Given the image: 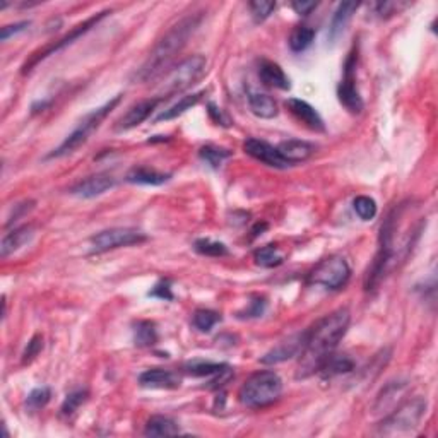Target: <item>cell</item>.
Wrapping results in <instances>:
<instances>
[{
    "mask_svg": "<svg viewBox=\"0 0 438 438\" xmlns=\"http://www.w3.org/2000/svg\"><path fill=\"white\" fill-rule=\"evenodd\" d=\"M409 4H402V2H377L373 4V9H375V14L378 18H389V15L399 14L401 9H406Z\"/></svg>",
    "mask_w": 438,
    "mask_h": 438,
    "instance_id": "39",
    "label": "cell"
},
{
    "mask_svg": "<svg viewBox=\"0 0 438 438\" xmlns=\"http://www.w3.org/2000/svg\"><path fill=\"white\" fill-rule=\"evenodd\" d=\"M254 261H256L257 265L265 269H273L281 265L284 262V256L281 254V250L274 245H265L257 249L254 252Z\"/></svg>",
    "mask_w": 438,
    "mask_h": 438,
    "instance_id": "29",
    "label": "cell"
},
{
    "mask_svg": "<svg viewBox=\"0 0 438 438\" xmlns=\"http://www.w3.org/2000/svg\"><path fill=\"white\" fill-rule=\"evenodd\" d=\"M146 437H175L180 435V426L168 416H153L146 423Z\"/></svg>",
    "mask_w": 438,
    "mask_h": 438,
    "instance_id": "25",
    "label": "cell"
},
{
    "mask_svg": "<svg viewBox=\"0 0 438 438\" xmlns=\"http://www.w3.org/2000/svg\"><path fill=\"white\" fill-rule=\"evenodd\" d=\"M115 185H117V180H115L113 175L96 173V175H91V177H87V178H82V180H79L75 185L70 187L69 192L75 195V197L94 199V197H98V195L108 192V190L113 189Z\"/></svg>",
    "mask_w": 438,
    "mask_h": 438,
    "instance_id": "12",
    "label": "cell"
},
{
    "mask_svg": "<svg viewBox=\"0 0 438 438\" xmlns=\"http://www.w3.org/2000/svg\"><path fill=\"white\" fill-rule=\"evenodd\" d=\"M265 308H268V301H265L264 298L257 296V298H254L252 301H250L249 306H246L244 312H238V317H240V318H257V317H262V315H264Z\"/></svg>",
    "mask_w": 438,
    "mask_h": 438,
    "instance_id": "38",
    "label": "cell"
},
{
    "mask_svg": "<svg viewBox=\"0 0 438 438\" xmlns=\"http://www.w3.org/2000/svg\"><path fill=\"white\" fill-rule=\"evenodd\" d=\"M426 408H428V402L421 396L401 402L380 421L377 433L384 437L409 435L421 425Z\"/></svg>",
    "mask_w": 438,
    "mask_h": 438,
    "instance_id": "4",
    "label": "cell"
},
{
    "mask_svg": "<svg viewBox=\"0 0 438 438\" xmlns=\"http://www.w3.org/2000/svg\"><path fill=\"white\" fill-rule=\"evenodd\" d=\"M33 206H35V202H33V201H26V202H23V204H15V206H14L13 216L9 218V221H7V225H13V223L18 221L19 218L25 216L27 211L33 209Z\"/></svg>",
    "mask_w": 438,
    "mask_h": 438,
    "instance_id": "44",
    "label": "cell"
},
{
    "mask_svg": "<svg viewBox=\"0 0 438 438\" xmlns=\"http://www.w3.org/2000/svg\"><path fill=\"white\" fill-rule=\"evenodd\" d=\"M349 277H351V268H349L348 261L341 256H330L313 268L308 276V282L336 292V289L344 288L348 284Z\"/></svg>",
    "mask_w": 438,
    "mask_h": 438,
    "instance_id": "7",
    "label": "cell"
},
{
    "mask_svg": "<svg viewBox=\"0 0 438 438\" xmlns=\"http://www.w3.org/2000/svg\"><path fill=\"white\" fill-rule=\"evenodd\" d=\"M206 96V91H199V93H194V94H189V96H183L180 101L175 103L173 106H170L168 110L161 111V113L158 115L154 120L156 122H168V120H173V118L180 117V115L185 113L187 110H192L195 105H199V103L202 101V98Z\"/></svg>",
    "mask_w": 438,
    "mask_h": 438,
    "instance_id": "24",
    "label": "cell"
},
{
    "mask_svg": "<svg viewBox=\"0 0 438 438\" xmlns=\"http://www.w3.org/2000/svg\"><path fill=\"white\" fill-rule=\"evenodd\" d=\"M195 252L206 257H225L228 256V246L221 242H214L211 238H199L194 244Z\"/></svg>",
    "mask_w": 438,
    "mask_h": 438,
    "instance_id": "33",
    "label": "cell"
},
{
    "mask_svg": "<svg viewBox=\"0 0 438 438\" xmlns=\"http://www.w3.org/2000/svg\"><path fill=\"white\" fill-rule=\"evenodd\" d=\"M305 336H306V332L289 336L288 339L281 341L276 348H273L270 351L265 353L261 361L264 365H277L286 360H292V358L294 356H300L301 349H304V344H305Z\"/></svg>",
    "mask_w": 438,
    "mask_h": 438,
    "instance_id": "14",
    "label": "cell"
},
{
    "mask_svg": "<svg viewBox=\"0 0 438 438\" xmlns=\"http://www.w3.org/2000/svg\"><path fill=\"white\" fill-rule=\"evenodd\" d=\"M207 73V58L204 55H192L182 61L178 65L168 70L158 86V96L165 101L166 98L183 93L189 87L197 85Z\"/></svg>",
    "mask_w": 438,
    "mask_h": 438,
    "instance_id": "5",
    "label": "cell"
},
{
    "mask_svg": "<svg viewBox=\"0 0 438 438\" xmlns=\"http://www.w3.org/2000/svg\"><path fill=\"white\" fill-rule=\"evenodd\" d=\"M358 7H360V4L358 2L339 4V7H337V11L334 13L332 21H330V26H329V38L332 39V42L344 33L346 26H348L349 21H351L354 11H356Z\"/></svg>",
    "mask_w": 438,
    "mask_h": 438,
    "instance_id": "22",
    "label": "cell"
},
{
    "mask_svg": "<svg viewBox=\"0 0 438 438\" xmlns=\"http://www.w3.org/2000/svg\"><path fill=\"white\" fill-rule=\"evenodd\" d=\"M43 349V336H39V334H37V336L33 337L30 342H27L25 353H23V363H31V361L35 360V358L38 356L39 353H42Z\"/></svg>",
    "mask_w": 438,
    "mask_h": 438,
    "instance_id": "40",
    "label": "cell"
},
{
    "mask_svg": "<svg viewBox=\"0 0 438 438\" xmlns=\"http://www.w3.org/2000/svg\"><path fill=\"white\" fill-rule=\"evenodd\" d=\"M356 62L358 55L351 51L348 58H346L344 74H342L339 86H337V98H339L341 105L353 115L361 113L365 108L363 98H361L360 91L356 87Z\"/></svg>",
    "mask_w": 438,
    "mask_h": 438,
    "instance_id": "10",
    "label": "cell"
},
{
    "mask_svg": "<svg viewBox=\"0 0 438 438\" xmlns=\"http://www.w3.org/2000/svg\"><path fill=\"white\" fill-rule=\"evenodd\" d=\"M149 296L159 298V300H165V301H173L175 294L173 292H171V281L170 280L159 281L158 284L149 292Z\"/></svg>",
    "mask_w": 438,
    "mask_h": 438,
    "instance_id": "41",
    "label": "cell"
},
{
    "mask_svg": "<svg viewBox=\"0 0 438 438\" xmlns=\"http://www.w3.org/2000/svg\"><path fill=\"white\" fill-rule=\"evenodd\" d=\"M286 108L289 110V113L296 118L298 122L304 123L305 127H308L313 132H324L325 123L322 120L320 113L313 108L310 103H306L305 99L300 98H289L286 101Z\"/></svg>",
    "mask_w": 438,
    "mask_h": 438,
    "instance_id": "15",
    "label": "cell"
},
{
    "mask_svg": "<svg viewBox=\"0 0 438 438\" xmlns=\"http://www.w3.org/2000/svg\"><path fill=\"white\" fill-rule=\"evenodd\" d=\"M354 213L358 214V218L363 219V221H372L377 216V202L372 197H366V195H360L353 201Z\"/></svg>",
    "mask_w": 438,
    "mask_h": 438,
    "instance_id": "35",
    "label": "cell"
},
{
    "mask_svg": "<svg viewBox=\"0 0 438 438\" xmlns=\"http://www.w3.org/2000/svg\"><path fill=\"white\" fill-rule=\"evenodd\" d=\"M146 240V233L137 228H110L93 234L89 238V246L91 254H103L108 250L122 249V246L139 245Z\"/></svg>",
    "mask_w": 438,
    "mask_h": 438,
    "instance_id": "9",
    "label": "cell"
},
{
    "mask_svg": "<svg viewBox=\"0 0 438 438\" xmlns=\"http://www.w3.org/2000/svg\"><path fill=\"white\" fill-rule=\"evenodd\" d=\"M313 38H315V30L308 26H296L289 35V49H292L294 54H301L312 45Z\"/></svg>",
    "mask_w": 438,
    "mask_h": 438,
    "instance_id": "31",
    "label": "cell"
},
{
    "mask_svg": "<svg viewBox=\"0 0 438 438\" xmlns=\"http://www.w3.org/2000/svg\"><path fill=\"white\" fill-rule=\"evenodd\" d=\"M30 26H31L30 21H21V23H14V25L4 26L2 30H0V39H2V42H7L11 37H14V35H18V33H23V31L27 30Z\"/></svg>",
    "mask_w": 438,
    "mask_h": 438,
    "instance_id": "42",
    "label": "cell"
},
{
    "mask_svg": "<svg viewBox=\"0 0 438 438\" xmlns=\"http://www.w3.org/2000/svg\"><path fill=\"white\" fill-rule=\"evenodd\" d=\"M158 342L156 324L151 320H139L134 324V344L137 348H151Z\"/></svg>",
    "mask_w": 438,
    "mask_h": 438,
    "instance_id": "27",
    "label": "cell"
},
{
    "mask_svg": "<svg viewBox=\"0 0 438 438\" xmlns=\"http://www.w3.org/2000/svg\"><path fill=\"white\" fill-rule=\"evenodd\" d=\"M356 363L353 361V358H349L348 354H330L325 360V363L322 365V368L318 370L324 378H334L339 375H346V373H351Z\"/></svg>",
    "mask_w": 438,
    "mask_h": 438,
    "instance_id": "21",
    "label": "cell"
},
{
    "mask_svg": "<svg viewBox=\"0 0 438 438\" xmlns=\"http://www.w3.org/2000/svg\"><path fill=\"white\" fill-rule=\"evenodd\" d=\"M120 99H122L120 94H117V96L111 98L110 101H106L105 105L98 106V108L91 110L89 113L85 115V118L79 122V125L75 127L73 132H70L65 139H63L62 144L58 146L57 149L51 151V153L46 158L55 159V158L69 156V154L75 153L79 147L85 146L86 142L89 141V137L93 135L94 130H98L99 125H101V122L105 120L106 117H108L110 111L113 110L115 106L118 105V103H120Z\"/></svg>",
    "mask_w": 438,
    "mask_h": 438,
    "instance_id": "6",
    "label": "cell"
},
{
    "mask_svg": "<svg viewBox=\"0 0 438 438\" xmlns=\"http://www.w3.org/2000/svg\"><path fill=\"white\" fill-rule=\"evenodd\" d=\"M108 14H110V11H103V13H98V14L91 15V18H87L86 21H82L81 25L74 26L73 30H70L69 33L65 35V37H62L61 39H57V42L50 43V45L43 46V49H39L38 51H35V54L31 55V57L25 62V65H23V74H25V75L30 74L31 70H33V67H37L39 62L45 61V58H49L50 55H54V54H57V51L63 50V49H65V46L73 45L75 39L81 38L82 35H86L89 30H93V27L96 26L98 23L101 21V19H105Z\"/></svg>",
    "mask_w": 438,
    "mask_h": 438,
    "instance_id": "8",
    "label": "cell"
},
{
    "mask_svg": "<svg viewBox=\"0 0 438 438\" xmlns=\"http://www.w3.org/2000/svg\"><path fill=\"white\" fill-rule=\"evenodd\" d=\"M268 226H269V225H268V223H264V221H262V223H257V226H256V228H254V230H252V233H254V234H252V237H254V238H256V237H258V234H262V233H264V232H265V230H268Z\"/></svg>",
    "mask_w": 438,
    "mask_h": 438,
    "instance_id": "46",
    "label": "cell"
},
{
    "mask_svg": "<svg viewBox=\"0 0 438 438\" xmlns=\"http://www.w3.org/2000/svg\"><path fill=\"white\" fill-rule=\"evenodd\" d=\"M258 77H261L262 85L273 87V89L288 91L292 87L289 77L284 74V70L273 61H262L258 65Z\"/></svg>",
    "mask_w": 438,
    "mask_h": 438,
    "instance_id": "18",
    "label": "cell"
},
{
    "mask_svg": "<svg viewBox=\"0 0 438 438\" xmlns=\"http://www.w3.org/2000/svg\"><path fill=\"white\" fill-rule=\"evenodd\" d=\"M406 384L404 382H390L385 389H382V392L378 394L375 406H373V411L375 413H385L389 408L396 406V401H399V397L404 394Z\"/></svg>",
    "mask_w": 438,
    "mask_h": 438,
    "instance_id": "26",
    "label": "cell"
},
{
    "mask_svg": "<svg viewBox=\"0 0 438 438\" xmlns=\"http://www.w3.org/2000/svg\"><path fill=\"white\" fill-rule=\"evenodd\" d=\"M218 322H221V315H219L218 312H214V310H209V308L195 310L192 315L194 327L197 330H201V332H209V330L213 329Z\"/></svg>",
    "mask_w": 438,
    "mask_h": 438,
    "instance_id": "32",
    "label": "cell"
},
{
    "mask_svg": "<svg viewBox=\"0 0 438 438\" xmlns=\"http://www.w3.org/2000/svg\"><path fill=\"white\" fill-rule=\"evenodd\" d=\"M207 113H209V117L213 118V122L216 123V125H223V127L232 125V120L226 117L225 111H223L221 108H218L214 103H209V105H207Z\"/></svg>",
    "mask_w": 438,
    "mask_h": 438,
    "instance_id": "43",
    "label": "cell"
},
{
    "mask_svg": "<svg viewBox=\"0 0 438 438\" xmlns=\"http://www.w3.org/2000/svg\"><path fill=\"white\" fill-rule=\"evenodd\" d=\"M33 234H35L33 226H21V228H15L13 232L4 234L2 244H0V257L7 258L11 254L18 252L19 249H23V246L30 244Z\"/></svg>",
    "mask_w": 438,
    "mask_h": 438,
    "instance_id": "19",
    "label": "cell"
},
{
    "mask_svg": "<svg viewBox=\"0 0 438 438\" xmlns=\"http://www.w3.org/2000/svg\"><path fill=\"white\" fill-rule=\"evenodd\" d=\"M50 397H51V392H50L49 387L35 389L33 392H31L30 396H27V399H26L27 409H31V411H38V409L45 408V406L49 404Z\"/></svg>",
    "mask_w": 438,
    "mask_h": 438,
    "instance_id": "37",
    "label": "cell"
},
{
    "mask_svg": "<svg viewBox=\"0 0 438 438\" xmlns=\"http://www.w3.org/2000/svg\"><path fill=\"white\" fill-rule=\"evenodd\" d=\"M163 99H159V98H146V99H141V101L134 103V105L130 106V108L127 110L120 118H118L117 125H115V130L123 132V130H130V129H134V127L141 125L142 122H146L147 118H149V115L156 110V106Z\"/></svg>",
    "mask_w": 438,
    "mask_h": 438,
    "instance_id": "13",
    "label": "cell"
},
{
    "mask_svg": "<svg viewBox=\"0 0 438 438\" xmlns=\"http://www.w3.org/2000/svg\"><path fill=\"white\" fill-rule=\"evenodd\" d=\"M246 99H249V106L250 111L258 118H274L277 115V103L274 101L273 96L264 93H258V91H249L246 94Z\"/></svg>",
    "mask_w": 438,
    "mask_h": 438,
    "instance_id": "20",
    "label": "cell"
},
{
    "mask_svg": "<svg viewBox=\"0 0 438 438\" xmlns=\"http://www.w3.org/2000/svg\"><path fill=\"white\" fill-rule=\"evenodd\" d=\"M182 378L173 370L149 368L139 375V384L146 389H177Z\"/></svg>",
    "mask_w": 438,
    "mask_h": 438,
    "instance_id": "17",
    "label": "cell"
},
{
    "mask_svg": "<svg viewBox=\"0 0 438 438\" xmlns=\"http://www.w3.org/2000/svg\"><path fill=\"white\" fill-rule=\"evenodd\" d=\"M202 21V13H194L182 18L177 25H173L163 35V38L154 45L151 54L147 55L146 62L142 63L141 69L134 75L135 81L147 82L156 79L168 69V65L175 61L178 54L187 45L190 37L195 33L199 25Z\"/></svg>",
    "mask_w": 438,
    "mask_h": 438,
    "instance_id": "2",
    "label": "cell"
},
{
    "mask_svg": "<svg viewBox=\"0 0 438 438\" xmlns=\"http://www.w3.org/2000/svg\"><path fill=\"white\" fill-rule=\"evenodd\" d=\"M233 156V153L230 149H225V147H219V146H213V144H207L202 146L199 149V158L206 163L207 166H211L213 170H218L226 159H230Z\"/></svg>",
    "mask_w": 438,
    "mask_h": 438,
    "instance_id": "28",
    "label": "cell"
},
{
    "mask_svg": "<svg viewBox=\"0 0 438 438\" xmlns=\"http://www.w3.org/2000/svg\"><path fill=\"white\" fill-rule=\"evenodd\" d=\"M244 151L249 154L250 158L264 163L265 166H270V168H276V170L289 168L288 163L281 158L277 147L269 144L268 141H262V139H256V137L246 139V141L244 142Z\"/></svg>",
    "mask_w": 438,
    "mask_h": 438,
    "instance_id": "11",
    "label": "cell"
},
{
    "mask_svg": "<svg viewBox=\"0 0 438 438\" xmlns=\"http://www.w3.org/2000/svg\"><path fill=\"white\" fill-rule=\"evenodd\" d=\"M280 151L281 158L288 163L289 166L300 165L305 163L306 159L312 158V154L315 153V146L312 142L301 141V139H288V141L280 142V146H276Z\"/></svg>",
    "mask_w": 438,
    "mask_h": 438,
    "instance_id": "16",
    "label": "cell"
},
{
    "mask_svg": "<svg viewBox=\"0 0 438 438\" xmlns=\"http://www.w3.org/2000/svg\"><path fill=\"white\" fill-rule=\"evenodd\" d=\"M351 322L348 308H337L322 317L312 329L306 330L305 344L300 353L296 378H308L318 373L330 354L336 353Z\"/></svg>",
    "mask_w": 438,
    "mask_h": 438,
    "instance_id": "1",
    "label": "cell"
},
{
    "mask_svg": "<svg viewBox=\"0 0 438 438\" xmlns=\"http://www.w3.org/2000/svg\"><path fill=\"white\" fill-rule=\"evenodd\" d=\"M282 394V380L276 372L262 370L250 375L238 390V401L249 409H262L274 404Z\"/></svg>",
    "mask_w": 438,
    "mask_h": 438,
    "instance_id": "3",
    "label": "cell"
},
{
    "mask_svg": "<svg viewBox=\"0 0 438 438\" xmlns=\"http://www.w3.org/2000/svg\"><path fill=\"white\" fill-rule=\"evenodd\" d=\"M87 401V390L86 389H77L73 390L70 394H67L65 401L62 402L61 413L62 416H73V414L81 408L82 404Z\"/></svg>",
    "mask_w": 438,
    "mask_h": 438,
    "instance_id": "34",
    "label": "cell"
},
{
    "mask_svg": "<svg viewBox=\"0 0 438 438\" xmlns=\"http://www.w3.org/2000/svg\"><path fill=\"white\" fill-rule=\"evenodd\" d=\"M250 14H252L254 21L262 23L269 18L276 9V2H264V0H254L249 4Z\"/></svg>",
    "mask_w": 438,
    "mask_h": 438,
    "instance_id": "36",
    "label": "cell"
},
{
    "mask_svg": "<svg viewBox=\"0 0 438 438\" xmlns=\"http://www.w3.org/2000/svg\"><path fill=\"white\" fill-rule=\"evenodd\" d=\"M230 368L226 363H211V361H192L183 366V372L192 377H216Z\"/></svg>",
    "mask_w": 438,
    "mask_h": 438,
    "instance_id": "30",
    "label": "cell"
},
{
    "mask_svg": "<svg viewBox=\"0 0 438 438\" xmlns=\"http://www.w3.org/2000/svg\"><path fill=\"white\" fill-rule=\"evenodd\" d=\"M171 178L168 173L146 168V166H135L127 173L125 180L129 183H137V185H163Z\"/></svg>",
    "mask_w": 438,
    "mask_h": 438,
    "instance_id": "23",
    "label": "cell"
},
{
    "mask_svg": "<svg viewBox=\"0 0 438 438\" xmlns=\"http://www.w3.org/2000/svg\"><path fill=\"white\" fill-rule=\"evenodd\" d=\"M317 7V2H304V0H296V2H292V9L298 15H308L313 9Z\"/></svg>",
    "mask_w": 438,
    "mask_h": 438,
    "instance_id": "45",
    "label": "cell"
}]
</instances>
